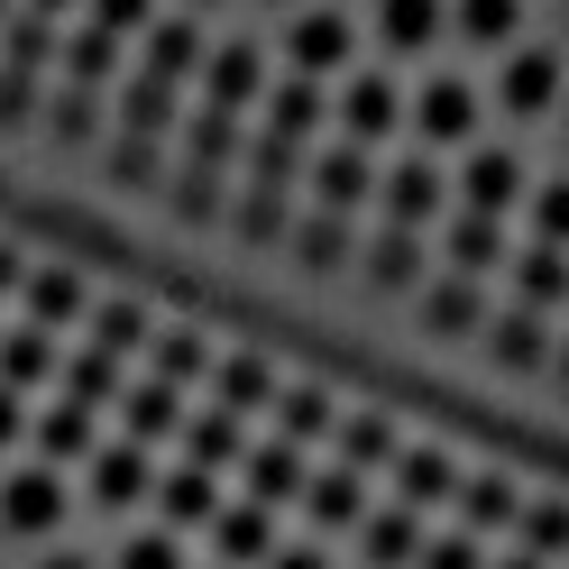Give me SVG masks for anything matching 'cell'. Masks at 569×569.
I'll use <instances>...</instances> for the list:
<instances>
[{"instance_id": "cell-1", "label": "cell", "mask_w": 569, "mask_h": 569, "mask_svg": "<svg viewBox=\"0 0 569 569\" xmlns=\"http://www.w3.org/2000/svg\"><path fill=\"white\" fill-rule=\"evenodd\" d=\"M0 532H10V542H47V532H64V478L56 469H10V478H0Z\"/></svg>"}, {"instance_id": "cell-2", "label": "cell", "mask_w": 569, "mask_h": 569, "mask_svg": "<svg viewBox=\"0 0 569 569\" xmlns=\"http://www.w3.org/2000/svg\"><path fill=\"white\" fill-rule=\"evenodd\" d=\"M83 496H92L101 515H129V506H148V496H157V459L138 450V441L92 450V459H83Z\"/></svg>"}, {"instance_id": "cell-3", "label": "cell", "mask_w": 569, "mask_h": 569, "mask_svg": "<svg viewBox=\"0 0 569 569\" xmlns=\"http://www.w3.org/2000/svg\"><path fill=\"white\" fill-rule=\"evenodd\" d=\"M441 166L432 157H405V166H386L377 174V211H386V230H432L441 221Z\"/></svg>"}, {"instance_id": "cell-4", "label": "cell", "mask_w": 569, "mask_h": 569, "mask_svg": "<svg viewBox=\"0 0 569 569\" xmlns=\"http://www.w3.org/2000/svg\"><path fill=\"white\" fill-rule=\"evenodd\" d=\"M413 312H422V331H432V340H487V322H496L487 295H478V276H450V267L413 295Z\"/></svg>"}, {"instance_id": "cell-5", "label": "cell", "mask_w": 569, "mask_h": 569, "mask_svg": "<svg viewBox=\"0 0 569 569\" xmlns=\"http://www.w3.org/2000/svg\"><path fill=\"white\" fill-rule=\"evenodd\" d=\"M303 184H312V211H340V221H359V202H377V166H368V148H349V138H340V148L312 157Z\"/></svg>"}, {"instance_id": "cell-6", "label": "cell", "mask_w": 569, "mask_h": 569, "mask_svg": "<svg viewBox=\"0 0 569 569\" xmlns=\"http://www.w3.org/2000/svg\"><path fill=\"white\" fill-rule=\"evenodd\" d=\"M184 386H166V377H129V396H120V432L138 450H157V441H184Z\"/></svg>"}, {"instance_id": "cell-7", "label": "cell", "mask_w": 569, "mask_h": 569, "mask_svg": "<svg viewBox=\"0 0 569 569\" xmlns=\"http://www.w3.org/2000/svg\"><path fill=\"white\" fill-rule=\"evenodd\" d=\"M551 349H560V331H551V312H496L487 322V359L506 368V377H542L551 368Z\"/></svg>"}, {"instance_id": "cell-8", "label": "cell", "mask_w": 569, "mask_h": 569, "mask_svg": "<svg viewBox=\"0 0 569 569\" xmlns=\"http://www.w3.org/2000/svg\"><path fill=\"white\" fill-rule=\"evenodd\" d=\"M211 551H221L230 569H267V560H276V506H258V496H230V506L211 515Z\"/></svg>"}, {"instance_id": "cell-9", "label": "cell", "mask_w": 569, "mask_h": 569, "mask_svg": "<svg viewBox=\"0 0 569 569\" xmlns=\"http://www.w3.org/2000/svg\"><path fill=\"white\" fill-rule=\"evenodd\" d=\"M276 386H284V377L258 359V349H221V359H211V405L239 413V422H248V413H276Z\"/></svg>"}, {"instance_id": "cell-10", "label": "cell", "mask_w": 569, "mask_h": 569, "mask_svg": "<svg viewBox=\"0 0 569 569\" xmlns=\"http://www.w3.org/2000/svg\"><path fill=\"white\" fill-rule=\"evenodd\" d=\"M386 478H396V506H413V515L422 506H459V459L441 441H405V459Z\"/></svg>"}, {"instance_id": "cell-11", "label": "cell", "mask_w": 569, "mask_h": 569, "mask_svg": "<svg viewBox=\"0 0 569 569\" xmlns=\"http://www.w3.org/2000/svg\"><path fill=\"white\" fill-rule=\"evenodd\" d=\"M230 496L211 469H157V523L166 532H211V515H221Z\"/></svg>"}, {"instance_id": "cell-12", "label": "cell", "mask_w": 569, "mask_h": 569, "mask_svg": "<svg viewBox=\"0 0 569 569\" xmlns=\"http://www.w3.org/2000/svg\"><path fill=\"white\" fill-rule=\"evenodd\" d=\"M239 487L258 496V506H303V487H312V459L295 441H258L239 459Z\"/></svg>"}, {"instance_id": "cell-13", "label": "cell", "mask_w": 569, "mask_h": 569, "mask_svg": "<svg viewBox=\"0 0 569 569\" xmlns=\"http://www.w3.org/2000/svg\"><path fill=\"white\" fill-rule=\"evenodd\" d=\"M284 56H295V74L312 83V74H340V64L359 56V38H349L340 10H303L295 28H284Z\"/></svg>"}, {"instance_id": "cell-14", "label": "cell", "mask_w": 569, "mask_h": 569, "mask_svg": "<svg viewBox=\"0 0 569 569\" xmlns=\"http://www.w3.org/2000/svg\"><path fill=\"white\" fill-rule=\"evenodd\" d=\"M413 129H422V148H459V138H478V92L441 74V83H422L413 92Z\"/></svg>"}, {"instance_id": "cell-15", "label": "cell", "mask_w": 569, "mask_h": 569, "mask_svg": "<svg viewBox=\"0 0 569 569\" xmlns=\"http://www.w3.org/2000/svg\"><path fill=\"white\" fill-rule=\"evenodd\" d=\"M506 202H523V157L515 148H478L469 166H459V211L506 221Z\"/></svg>"}, {"instance_id": "cell-16", "label": "cell", "mask_w": 569, "mask_h": 569, "mask_svg": "<svg viewBox=\"0 0 569 569\" xmlns=\"http://www.w3.org/2000/svg\"><path fill=\"white\" fill-rule=\"evenodd\" d=\"M56 377H64V340H56V331H38V322H10V331H0V386H10V396L56 386Z\"/></svg>"}, {"instance_id": "cell-17", "label": "cell", "mask_w": 569, "mask_h": 569, "mask_svg": "<svg viewBox=\"0 0 569 569\" xmlns=\"http://www.w3.org/2000/svg\"><path fill=\"white\" fill-rule=\"evenodd\" d=\"M19 303H28L19 322H38V331H56V340L92 312V295H83V276H74V267H28V295H19Z\"/></svg>"}, {"instance_id": "cell-18", "label": "cell", "mask_w": 569, "mask_h": 569, "mask_svg": "<svg viewBox=\"0 0 569 569\" xmlns=\"http://www.w3.org/2000/svg\"><path fill=\"white\" fill-rule=\"evenodd\" d=\"M56 396L64 405H83V413H101V405H120L129 396V359H111V349H64V377H56Z\"/></svg>"}, {"instance_id": "cell-19", "label": "cell", "mask_w": 569, "mask_h": 569, "mask_svg": "<svg viewBox=\"0 0 569 569\" xmlns=\"http://www.w3.org/2000/svg\"><path fill=\"white\" fill-rule=\"evenodd\" d=\"M368 284L377 295H422V284H432V258H422V230H377L368 248Z\"/></svg>"}, {"instance_id": "cell-20", "label": "cell", "mask_w": 569, "mask_h": 569, "mask_svg": "<svg viewBox=\"0 0 569 569\" xmlns=\"http://www.w3.org/2000/svg\"><path fill=\"white\" fill-rule=\"evenodd\" d=\"M303 515H312V532H359L368 523V478L359 469H312V487H303Z\"/></svg>"}, {"instance_id": "cell-21", "label": "cell", "mask_w": 569, "mask_h": 569, "mask_svg": "<svg viewBox=\"0 0 569 569\" xmlns=\"http://www.w3.org/2000/svg\"><path fill=\"white\" fill-rule=\"evenodd\" d=\"M523 523V487L506 478V469H478V478H459V532H515Z\"/></svg>"}, {"instance_id": "cell-22", "label": "cell", "mask_w": 569, "mask_h": 569, "mask_svg": "<svg viewBox=\"0 0 569 569\" xmlns=\"http://www.w3.org/2000/svg\"><path fill=\"white\" fill-rule=\"evenodd\" d=\"M258 83H267V56L248 47V38L202 56V101H211V111H248V101H258Z\"/></svg>"}, {"instance_id": "cell-23", "label": "cell", "mask_w": 569, "mask_h": 569, "mask_svg": "<svg viewBox=\"0 0 569 569\" xmlns=\"http://www.w3.org/2000/svg\"><path fill=\"white\" fill-rule=\"evenodd\" d=\"M284 248H295V267H303V276H340L349 258H359V221H340V211H303Z\"/></svg>"}, {"instance_id": "cell-24", "label": "cell", "mask_w": 569, "mask_h": 569, "mask_svg": "<svg viewBox=\"0 0 569 569\" xmlns=\"http://www.w3.org/2000/svg\"><path fill=\"white\" fill-rule=\"evenodd\" d=\"M359 542H368V569H422V515L413 506H368V523H359Z\"/></svg>"}, {"instance_id": "cell-25", "label": "cell", "mask_w": 569, "mask_h": 569, "mask_svg": "<svg viewBox=\"0 0 569 569\" xmlns=\"http://www.w3.org/2000/svg\"><path fill=\"white\" fill-rule=\"evenodd\" d=\"M248 459V422L239 413H221V405H202V413H184V469H239Z\"/></svg>"}, {"instance_id": "cell-26", "label": "cell", "mask_w": 569, "mask_h": 569, "mask_svg": "<svg viewBox=\"0 0 569 569\" xmlns=\"http://www.w3.org/2000/svg\"><path fill=\"white\" fill-rule=\"evenodd\" d=\"M331 432H340V396H331V386H276V441L312 450Z\"/></svg>"}, {"instance_id": "cell-27", "label": "cell", "mask_w": 569, "mask_h": 569, "mask_svg": "<svg viewBox=\"0 0 569 569\" xmlns=\"http://www.w3.org/2000/svg\"><path fill=\"white\" fill-rule=\"evenodd\" d=\"M331 450H340V469L377 478V469H396V459H405V432H396V422H386V413H340Z\"/></svg>"}, {"instance_id": "cell-28", "label": "cell", "mask_w": 569, "mask_h": 569, "mask_svg": "<svg viewBox=\"0 0 569 569\" xmlns=\"http://www.w3.org/2000/svg\"><path fill=\"white\" fill-rule=\"evenodd\" d=\"M396 120H405V101H396V83H386V74H359V83L340 92V138H349V148H377Z\"/></svg>"}, {"instance_id": "cell-29", "label": "cell", "mask_w": 569, "mask_h": 569, "mask_svg": "<svg viewBox=\"0 0 569 569\" xmlns=\"http://www.w3.org/2000/svg\"><path fill=\"white\" fill-rule=\"evenodd\" d=\"M166 211H174L184 230L230 221V174H211V166H174V174H166Z\"/></svg>"}, {"instance_id": "cell-30", "label": "cell", "mask_w": 569, "mask_h": 569, "mask_svg": "<svg viewBox=\"0 0 569 569\" xmlns=\"http://www.w3.org/2000/svg\"><path fill=\"white\" fill-rule=\"evenodd\" d=\"M441 248H450V276H496V267H515V258H506V221H487V211H459Z\"/></svg>"}, {"instance_id": "cell-31", "label": "cell", "mask_w": 569, "mask_h": 569, "mask_svg": "<svg viewBox=\"0 0 569 569\" xmlns=\"http://www.w3.org/2000/svg\"><path fill=\"white\" fill-rule=\"evenodd\" d=\"M515 303L523 312H560L569 303V248H542V239L523 248L515 258Z\"/></svg>"}, {"instance_id": "cell-32", "label": "cell", "mask_w": 569, "mask_h": 569, "mask_svg": "<svg viewBox=\"0 0 569 569\" xmlns=\"http://www.w3.org/2000/svg\"><path fill=\"white\" fill-rule=\"evenodd\" d=\"M38 450H47V469H83V459L101 450V432H92V413H83V405H64V396H56V405L38 413Z\"/></svg>"}, {"instance_id": "cell-33", "label": "cell", "mask_w": 569, "mask_h": 569, "mask_svg": "<svg viewBox=\"0 0 569 569\" xmlns=\"http://www.w3.org/2000/svg\"><path fill=\"white\" fill-rule=\"evenodd\" d=\"M211 359H221V349H211L202 331H157V340H148V377L184 386V396H193V386H211Z\"/></svg>"}, {"instance_id": "cell-34", "label": "cell", "mask_w": 569, "mask_h": 569, "mask_svg": "<svg viewBox=\"0 0 569 569\" xmlns=\"http://www.w3.org/2000/svg\"><path fill=\"white\" fill-rule=\"evenodd\" d=\"M83 322H92V349H111V359H138V349L157 340L148 303H129V295H101V303L83 312Z\"/></svg>"}, {"instance_id": "cell-35", "label": "cell", "mask_w": 569, "mask_h": 569, "mask_svg": "<svg viewBox=\"0 0 569 569\" xmlns=\"http://www.w3.org/2000/svg\"><path fill=\"white\" fill-rule=\"evenodd\" d=\"M496 101H506V111L515 120H532V111H551V101H560V64L551 56H506V83H496Z\"/></svg>"}, {"instance_id": "cell-36", "label": "cell", "mask_w": 569, "mask_h": 569, "mask_svg": "<svg viewBox=\"0 0 569 569\" xmlns=\"http://www.w3.org/2000/svg\"><path fill=\"white\" fill-rule=\"evenodd\" d=\"M138 74H157V83L202 74V38H193L184 19H157V28H148V47H138Z\"/></svg>"}, {"instance_id": "cell-37", "label": "cell", "mask_w": 569, "mask_h": 569, "mask_svg": "<svg viewBox=\"0 0 569 569\" xmlns=\"http://www.w3.org/2000/svg\"><path fill=\"white\" fill-rule=\"evenodd\" d=\"M101 174H111L120 193H166V174H174V166L157 157V138H138V129H120V138H111V157H101Z\"/></svg>"}, {"instance_id": "cell-38", "label": "cell", "mask_w": 569, "mask_h": 569, "mask_svg": "<svg viewBox=\"0 0 569 569\" xmlns=\"http://www.w3.org/2000/svg\"><path fill=\"white\" fill-rule=\"evenodd\" d=\"M230 230H239V248H284V239H295V211H284V193L239 184V202H230Z\"/></svg>"}, {"instance_id": "cell-39", "label": "cell", "mask_w": 569, "mask_h": 569, "mask_svg": "<svg viewBox=\"0 0 569 569\" xmlns=\"http://www.w3.org/2000/svg\"><path fill=\"white\" fill-rule=\"evenodd\" d=\"M184 166L230 174V166H239V111H211V101H202V111L184 120Z\"/></svg>"}, {"instance_id": "cell-40", "label": "cell", "mask_w": 569, "mask_h": 569, "mask_svg": "<svg viewBox=\"0 0 569 569\" xmlns=\"http://www.w3.org/2000/svg\"><path fill=\"white\" fill-rule=\"evenodd\" d=\"M377 28H386V47H396V56H422V47L450 28V10H441V0H386Z\"/></svg>"}, {"instance_id": "cell-41", "label": "cell", "mask_w": 569, "mask_h": 569, "mask_svg": "<svg viewBox=\"0 0 569 569\" xmlns=\"http://www.w3.org/2000/svg\"><path fill=\"white\" fill-rule=\"evenodd\" d=\"M120 47H129V38H111V28H92V19H83V28H74V47H64V83L101 92V83L120 74Z\"/></svg>"}, {"instance_id": "cell-42", "label": "cell", "mask_w": 569, "mask_h": 569, "mask_svg": "<svg viewBox=\"0 0 569 569\" xmlns=\"http://www.w3.org/2000/svg\"><path fill=\"white\" fill-rule=\"evenodd\" d=\"M120 129H138V138H166V129H174V83H157V74H129V83H120Z\"/></svg>"}, {"instance_id": "cell-43", "label": "cell", "mask_w": 569, "mask_h": 569, "mask_svg": "<svg viewBox=\"0 0 569 569\" xmlns=\"http://www.w3.org/2000/svg\"><path fill=\"white\" fill-rule=\"evenodd\" d=\"M0 64H19V74H47V64H64V47H56V19H10L0 28Z\"/></svg>"}, {"instance_id": "cell-44", "label": "cell", "mask_w": 569, "mask_h": 569, "mask_svg": "<svg viewBox=\"0 0 569 569\" xmlns=\"http://www.w3.org/2000/svg\"><path fill=\"white\" fill-rule=\"evenodd\" d=\"M92 129H101V92L56 83V92H47V138H56V148H83Z\"/></svg>"}, {"instance_id": "cell-45", "label": "cell", "mask_w": 569, "mask_h": 569, "mask_svg": "<svg viewBox=\"0 0 569 569\" xmlns=\"http://www.w3.org/2000/svg\"><path fill=\"white\" fill-rule=\"evenodd\" d=\"M267 129H276V138H295V148H303V138L322 129V92H312L303 74H295V83H276V92H267Z\"/></svg>"}, {"instance_id": "cell-46", "label": "cell", "mask_w": 569, "mask_h": 569, "mask_svg": "<svg viewBox=\"0 0 569 569\" xmlns=\"http://www.w3.org/2000/svg\"><path fill=\"white\" fill-rule=\"evenodd\" d=\"M515 532H523L515 551H542V560H560V551H569V496H532Z\"/></svg>"}, {"instance_id": "cell-47", "label": "cell", "mask_w": 569, "mask_h": 569, "mask_svg": "<svg viewBox=\"0 0 569 569\" xmlns=\"http://www.w3.org/2000/svg\"><path fill=\"white\" fill-rule=\"evenodd\" d=\"M523 28V0H459V38L469 47H515Z\"/></svg>"}, {"instance_id": "cell-48", "label": "cell", "mask_w": 569, "mask_h": 569, "mask_svg": "<svg viewBox=\"0 0 569 569\" xmlns=\"http://www.w3.org/2000/svg\"><path fill=\"white\" fill-rule=\"evenodd\" d=\"M47 111V92H38V74H19V64H0V129H28Z\"/></svg>"}, {"instance_id": "cell-49", "label": "cell", "mask_w": 569, "mask_h": 569, "mask_svg": "<svg viewBox=\"0 0 569 569\" xmlns=\"http://www.w3.org/2000/svg\"><path fill=\"white\" fill-rule=\"evenodd\" d=\"M120 569H184V532H166V523H148L138 542L120 551Z\"/></svg>"}, {"instance_id": "cell-50", "label": "cell", "mask_w": 569, "mask_h": 569, "mask_svg": "<svg viewBox=\"0 0 569 569\" xmlns=\"http://www.w3.org/2000/svg\"><path fill=\"white\" fill-rule=\"evenodd\" d=\"M532 239H542V248H569V184H542V193H532Z\"/></svg>"}, {"instance_id": "cell-51", "label": "cell", "mask_w": 569, "mask_h": 569, "mask_svg": "<svg viewBox=\"0 0 569 569\" xmlns=\"http://www.w3.org/2000/svg\"><path fill=\"white\" fill-rule=\"evenodd\" d=\"M422 569H496V560H487V542H478V532H441V542L422 551Z\"/></svg>"}, {"instance_id": "cell-52", "label": "cell", "mask_w": 569, "mask_h": 569, "mask_svg": "<svg viewBox=\"0 0 569 569\" xmlns=\"http://www.w3.org/2000/svg\"><path fill=\"white\" fill-rule=\"evenodd\" d=\"M92 28H111V38H148V0H92Z\"/></svg>"}, {"instance_id": "cell-53", "label": "cell", "mask_w": 569, "mask_h": 569, "mask_svg": "<svg viewBox=\"0 0 569 569\" xmlns=\"http://www.w3.org/2000/svg\"><path fill=\"white\" fill-rule=\"evenodd\" d=\"M10 295H28V248L0 239V303H10Z\"/></svg>"}, {"instance_id": "cell-54", "label": "cell", "mask_w": 569, "mask_h": 569, "mask_svg": "<svg viewBox=\"0 0 569 569\" xmlns=\"http://www.w3.org/2000/svg\"><path fill=\"white\" fill-rule=\"evenodd\" d=\"M19 405H28V396H10V386H0V450H10V441L28 432V413H19Z\"/></svg>"}, {"instance_id": "cell-55", "label": "cell", "mask_w": 569, "mask_h": 569, "mask_svg": "<svg viewBox=\"0 0 569 569\" xmlns=\"http://www.w3.org/2000/svg\"><path fill=\"white\" fill-rule=\"evenodd\" d=\"M267 569H331V551H312V542H303V551H276Z\"/></svg>"}, {"instance_id": "cell-56", "label": "cell", "mask_w": 569, "mask_h": 569, "mask_svg": "<svg viewBox=\"0 0 569 569\" xmlns=\"http://www.w3.org/2000/svg\"><path fill=\"white\" fill-rule=\"evenodd\" d=\"M496 569H551L542 551H506V560H496Z\"/></svg>"}, {"instance_id": "cell-57", "label": "cell", "mask_w": 569, "mask_h": 569, "mask_svg": "<svg viewBox=\"0 0 569 569\" xmlns=\"http://www.w3.org/2000/svg\"><path fill=\"white\" fill-rule=\"evenodd\" d=\"M551 377H560V396H569V331H560V349H551Z\"/></svg>"}, {"instance_id": "cell-58", "label": "cell", "mask_w": 569, "mask_h": 569, "mask_svg": "<svg viewBox=\"0 0 569 569\" xmlns=\"http://www.w3.org/2000/svg\"><path fill=\"white\" fill-rule=\"evenodd\" d=\"M38 569H92V560H83V551H47Z\"/></svg>"}, {"instance_id": "cell-59", "label": "cell", "mask_w": 569, "mask_h": 569, "mask_svg": "<svg viewBox=\"0 0 569 569\" xmlns=\"http://www.w3.org/2000/svg\"><path fill=\"white\" fill-rule=\"evenodd\" d=\"M28 10H38V19H64V10H74V0H28Z\"/></svg>"}, {"instance_id": "cell-60", "label": "cell", "mask_w": 569, "mask_h": 569, "mask_svg": "<svg viewBox=\"0 0 569 569\" xmlns=\"http://www.w3.org/2000/svg\"><path fill=\"white\" fill-rule=\"evenodd\" d=\"M560 138H569V101H560Z\"/></svg>"}, {"instance_id": "cell-61", "label": "cell", "mask_w": 569, "mask_h": 569, "mask_svg": "<svg viewBox=\"0 0 569 569\" xmlns=\"http://www.w3.org/2000/svg\"><path fill=\"white\" fill-rule=\"evenodd\" d=\"M0 19H10V0H0Z\"/></svg>"}]
</instances>
